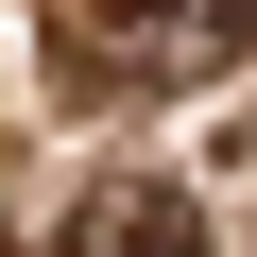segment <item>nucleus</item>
<instances>
[{"mask_svg": "<svg viewBox=\"0 0 257 257\" xmlns=\"http://www.w3.org/2000/svg\"><path fill=\"white\" fill-rule=\"evenodd\" d=\"M69 257H206V206H189V189H155V172H120V189H86Z\"/></svg>", "mask_w": 257, "mask_h": 257, "instance_id": "obj_1", "label": "nucleus"}]
</instances>
